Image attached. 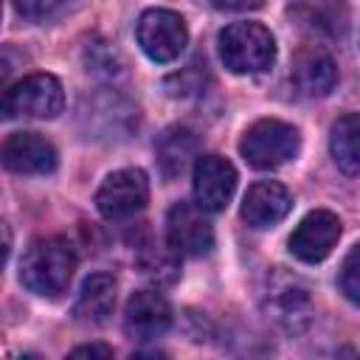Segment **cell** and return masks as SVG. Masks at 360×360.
Wrapping results in <instances>:
<instances>
[{"label":"cell","instance_id":"cell-1","mask_svg":"<svg viewBox=\"0 0 360 360\" xmlns=\"http://www.w3.org/2000/svg\"><path fill=\"white\" fill-rule=\"evenodd\" d=\"M76 270V253L68 239L45 236L34 239L20 262V281L28 292L42 298H59Z\"/></svg>","mask_w":360,"mask_h":360},{"label":"cell","instance_id":"cell-2","mask_svg":"<svg viewBox=\"0 0 360 360\" xmlns=\"http://www.w3.org/2000/svg\"><path fill=\"white\" fill-rule=\"evenodd\" d=\"M219 59L231 73H262L276 62V39L262 22H231L219 31Z\"/></svg>","mask_w":360,"mask_h":360},{"label":"cell","instance_id":"cell-3","mask_svg":"<svg viewBox=\"0 0 360 360\" xmlns=\"http://www.w3.org/2000/svg\"><path fill=\"white\" fill-rule=\"evenodd\" d=\"M301 149V135L292 124L278 121V118H262L256 124H250L239 141V152L242 158L262 172L278 169L290 160H295Z\"/></svg>","mask_w":360,"mask_h":360},{"label":"cell","instance_id":"cell-4","mask_svg":"<svg viewBox=\"0 0 360 360\" xmlns=\"http://www.w3.org/2000/svg\"><path fill=\"white\" fill-rule=\"evenodd\" d=\"M65 107V90L51 73H28L11 87H0V121L25 118H56Z\"/></svg>","mask_w":360,"mask_h":360},{"label":"cell","instance_id":"cell-5","mask_svg":"<svg viewBox=\"0 0 360 360\" xmlns=\"http://www.w3.org/2000/svg\"><path fill=\"white\" fill-rule=\"evenodd\" d=\"M141 51L152 62H174L188 45L186 20L169 8H149L141 14L135 28Z\"/></svg>","mask_w":360,"mask_h":360},{"label":"cell","instance_id":"cell-6","mask_svg":"<svg viewBox=\"0 0 360 360\" xmlns=\"http://www.w3.org/2000/svg\"><path fill=\"white\" fill-rule=\"evenodd\" d=\"M149 202V180L141 169H118L96 191V208L104 219H129Z\"/></svg>","mask_w":360,"mask_h":360},{"label":"cell","instance_id":"cell-7","mask_svg":"<svg viewBox=\"0 0 360 360\" xmlns=\"http://www.w3.org/2000/svg\"><path fill=\"white\" fill-rule=\"evenodd\" d=\"M166 242L174 256H208L214 248V228L200 205L174 202L166 217Z\"/></svg>","mask_w":360,"mask_h":360},{"label":"cell","instance_id":"cell-8","mask_svg":"<svg viewBox=\"0 0 360 360\" xmlns=\"http://www.w3.org/2000/svg\"><path fill=\"white\" fill-rule=\"evenodd\" d=\"M191 180H194V202L208 214L225 211V205L236 191V169L222 155H200L194 160Z\"/></svg>","mask_w":360,"mask_h":360},{"label":"cell","instance_id":"cell-9","mask_svg":"<svg viewBox=\"0 0 360 360\" xmlns=\"http://www.w3.org/2000/svg\"><path fill=\"white\" fill-rule=\"evenodd\" d=\"M340 231H343V222L338 214H332L326 208L309 211L290 233V253L307 264L323 262L332 253V248L338 245Z\"/></svg>","mask_w":360,"mask_h":360},{"label":"cell","instance_id":"cell-10","mask_svg":"<svg viewBox=\"0 0 360 360\" xmlns=\"http://www.w3.org/2000/svg\"><path fill=\"white\" fill-rule=\"evenodd\" d=\"M264 312L287 332L304 329L312 315V301H309L307 287L298 278L276 273L264 292Z\"/></svg>","mask_w":360,"mask_h":360},{"label":"cell","instance_id":"cell-11","mask_svg":"<svg viewBox=\"0 0 360 360\" xmlns=\"http://www.w3.org/2000/svg\"><path fill=\"white\" fill-rule=\"evenodd\" d=\"M0 163L17 174H51L59 155L51 141L37 132H14L0 146Z\"/></svg>","mask_w":360,"mask_h":360},{"label":"cell","instance_id":"cell-12","mask_svg":"<svg viewBox=\"0 0 360 360\" xmlns=\"http://www.w3.org/2000/svg\"><path fill=\"white\" fill-rule=\"evenodd\" d=\"M172 326V307L158 290L132 292L124 309V329L132 340H155Z\"/></svg>","mask_w":360,"mask_h":360},{"label":"cell","instance_id":"cell-13","mask_svg":"<svg viewBox=\"0 0 360 360\" xmlns=\"http://www.w3.org/2000/svg\"><path fill=\"white\" fill-rule=\"evenodd\" d=\"M292 208V194L276 183V180H259L248 188L245 200H242V219L256 228V231H264V228H273L278 225Z\"/></svg>","mask_w":360,"mask_h":360},{"label":"cell","instance_id":"cell-14","mask_svg":"<svg viewBox=\"0 0 360 360\" xmlns=\"http://www.w3.org/2000/svg\"><path fill=\"white\" fill-rule=\"evenodd\" d=\"M292 84L307 98H323L338 84V65L323 51H304L292 65Z\"/></svg>","mask_w":360,"mask_h":360},{"label":"cell","instance_id":"cell-15","mask_svg":"<svg viewBox=\"0 0 360 360\" xmlns=\"http://www.w3.org/2000/svg\"><path fill=\"white\" fill-rule=\"evenodd\" d=\"M115 278L110 273H93L84 278L76 304H73V315L82 323H104L112 315L115 307Z\"/></svg>","mask_w":360,"mask_h":360},{"label":"cell","instance_id":"cell-16","mask_svg":"<svg viewBox=\"0 0 360 360\" xmlns=\"http://www.w3.org/2000/svg\"><path fill=\"white\" fill-rule=\"evenodd\" d=\"M155 155H158L160 174L166 180H174V177H180L194 163V158H197V138L186 127H169L158 138Z\"/></svg>","mask_w":360,"mask_h":360},{"label":"cell","instance_id":"cell-17","mask_svg":"<svg viewBox=\"0 0 360 360\" xmlns=\"http://www.w3.org/2000/svg\"><path fill=\"white\" fill-rule=\"evenodd\" d=\"M290 11L298 14L301 25L321 34H340L349 20L340 0H290Z\"/></svg>","mask_w":360,"mask_h":360},{"label":"cell","instance_id":"cell-18","mask_svg":"<svg viewBox=\"0 0 360 360\" xmlns=\"http://www.w3.org/2000/svg\"><path fill=\"white\" fill-rule=\"evenodd\" d=\"M329 149H332V158L343 174L354 177L360 172V121L354 112L335 121Z\"/></svg>","mask_w":360,"mask_h":360},{"label":"cell","instance_id":"cell-19","mask_svg":"<svg viewBox=\"0 0 360 360\" xmlns=\"http://www.w3.org/2000/svg\"><path fill=\"white\" fill-rule=\"evenodd\" d=\"M205 68V65H202ZM200 68V62H191L186 70L174 73L166 79V90L169 96H177V98H186V96H197L205 84V70Z\"/></svg>","mask_w":360,"mask_h":360},{"label":"cell","instance_id":"cell-20","mask_svg":"<svg viewBox=\"0 0 360 360\" xmlns=\"http://www.w3.org/2000/svg\"><path fill=\"white\" fill-rule=\"evenodd\" d=\"M343 295L357 304L360 301V245H354L349 250V256L343 259V267H340V278H338Z\"/></svg>","mask_w":360,"mask_h":360},{"label":"cell","instance_id":"cell-21","mask_svg":"<svg viewBox=\"0 0 360 360\" xmlns=\"http://www.w3.org/2000/svg\"><path fill=\"white\" fill-rule=\"evenodd\" d=\"M17 8L28 17H42V14H51L56 6H62L65 0H14Z\"/></svg>","mask_w":360,"mask_h":360},{"label":"cell","instance_id":"cell-22","mask_svg":"<svg viewBox=\"0 0 360 360\" xmlns=\"http://www.w3.org/2000/svg\"><path fill=\"white\" fill-rule=\"evenodd\" d=\"M70 357H112V346H104V343L76 346V349H70Z\"/></svg>","mask_w":360,"mask_h":360},{"label":"cell","instance_id":"cell-23","mask_svg":"<svg viewBox=\"0 0 360 360\" xmlns=\"http://www.w3.org/2000/svg\"><path fill=\"white\" fill-rule=\"evenodd\" d=\"M211 3L222 11H250V8H259L264 0H211Z\"/></svg>","mask_w":360,"mask_h":360},{"label":"cell","instance_id":"cell-24","mask_svg":"<svg viewBox=\"0 0 360 360\" xmlns=\"http://www.w3.org/2000/svg\"><path fill=\"white\" fill-rule=\"evenodd\" d=\"M8 253H11V228L0 219V270H3V264L8 259Z\"/></svg>","mask_w":360,"mask_h":360},{"label":"cell","instance_id":"cell-25","mask_svg":"<svg viewBox=\"0 0 360 360\" xmlns=\"http://www.w3.org/2000/svg\"><path fill=\"white\" fill-rule=\"evenodd\" d=\"M0 17H3V3H0Z\"/></svg>","mask_w":360,"mask_h":360}]
</instances>
